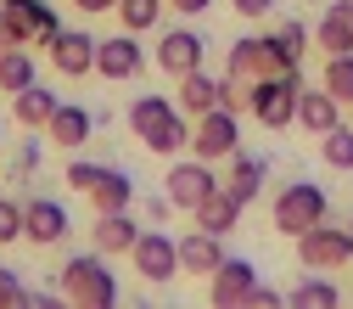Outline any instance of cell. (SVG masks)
Wrapping results in <instances>:
<instances>
[{
  "label": "cell",
  "mask_w": 353,
  "mask_h": 309,
  "mask_svg": "<svg viewBox=\"0 0 353 309\" xmlns=\"http://www.w3.org/2000/svg\"><path fill=\"white\" fill-rule=\"evenodd\" d=\"M62 298L79 303V309H112V303H118V276L107 270L96 253L68 259V264H62Z\"/></svg>",
  "instance_id": "6da1fadb"
},
{
  "label": "cell",
  "mask_w": 353,
  "mask_h": 309,
  "mask_svg": "<svg viewBox=\"0 0 353 309\" xmlns=\"http://www.w3.org/2000/svg\"><path fill=\"white\" fill-rule=\"evenodd\" d=\"M96 46H101V39H90L84 28H73V34H57V39H51V62H57V73H68V79L96 73Z\"/></svg>",
  "instance_id": "5bb4252c"
},
{
  "label": "cell",
  "mask_w": 353,
  "mask_h": 309,
  "mask_svg": "<svg viewBox=\"0 0 353 309\" xmlns=\"http://www.w3.org/2000/svg\"><path fill=\"white\" fill-rule=\"evenodd\" d=\"M163 6H174V12H185V17H196V12H208L213 0H163Z\"/></svg>",
  "instance_id": "f35d334b"
},
{
  "label": "cell",
  "mask_w": 353,
  "mask_h": 309,
  "mask_svg": "<svg viewBox=\"0 0 353 309\" xmlns=\"http://www.w3.org/2000/svg\"><path fill=\"white\" fill-rule=\"evenodd\" d=\"M168 214H174V203H168V191L146 203V219H157V225H168Z\"/></svg>",
  "instance_id": "8d00e7d4"
},
{
  "label": "cell",
  "mask_w": 353,
  "mask_h": 309,
  "mask_svg": "<svg viewBox=\"0 0 353 309\" xmlns=\"http://www.w3.org/2000/svg\"><path fill=\"white\" fill-rule=\"evenodd\" d=\"M191 214H196V225H202V231L230 236V231H236V219H241V203H236V191H230V186H213Z\"/></svg>",
  "instance_id": "9a60e30c"
},
{
  "label": "cell",
  "mask_w": 353,
  "mask_h": 309,
  "mask_svg": "<svg viewBox=\"0 0 353 309\" xmlns=\"http://www.w3.org/2000/svg\"><path fill=\"white\" fill-rule=\"evenodd\" d=\"M90 236H96L101 253H129V247L141 242V225L129 219V208H118V214H96V231Z\"/></svg>",
  "instance_id": "d6986e66"
},
{
  "label": "cell",
  "mask_w": 353,
  "mask_h": 309,
  "mask_svg": "<svg viewBox=\"0 0 353 309\" xmlns=\"http://www.w3.org/2000/svg\"><path fill=\"white\" fill-rule=\"evenodd\" d=\"M297 91H303V73H270V79H252V118L263 129H286L297 118Z\"/></svg>",
  "instance_id": "3957f363"
},
{
  "label": "cell",
  "mask_w": 353,
  "mask_h": 309,
  "mask_svg": "<svg viewBox=\"0 0 353 309\" xmlns=\"http://www.w3.org/2000/svg\"><path fill=\"white\" fill-rule=\"evenodd\" d=\"M225 259H230V253H225V236H213V231H202V225L180 236V270H185V276H213Z\"/></svg>",
  "instance_id": "4fadbf2b"
},
{
  "label": "cell",
  "mask_w": 353,
  "mask_h": 309,
  "mask_svg": "<svg viewBox=\"0 0 353 309\" xmlns=\"http://www.w3.org/2000/svg\"><path fill=\"white\" fill-rule=\"evenodd\" d=\"M270 73H297V57L281 51L275 34H247L230 46V79H270Z\"/></svg>",
  "instance_id": "7a4b0ae2"
},
{
  "label": "cell",
  "mask_w": 353,
  "mask_h": 309,
  "mask_svg": "<svg viewBox=\"0 0 353 309\" xmlns=\"http://www.w3.org/2000/svg\"><path fill=\"white\" fill-rule=\"evenodd\" d=\"M320 51H331V57H342V51H353V17H347V6H331L325 17H320Z\"/></svg>",
  "instance_id": "484cf974"
},
{
  "label": "cell",
  "mask_w": 353,
  "mask_h": 309,
  "mask_svg": "<svg viewBox=\"0 0 353 309\" xmlns=\"http://www.w3.org/2000/svg\"><path fill=\"white\" fill-rule=\"evenodd\" d=\"M325 91H331L336 102H353V51L325 57Z\"/></svg>",
  "instance_id": "4dcf8cb0"
},
{
  "label": "cell",
  "mask_w": 353,
  "mask_h": 309,
  "mask_svg": "<svg viewBox=\"0 0 353 309\" xmlns=\"http://www.w3.org/2000/svg\"><path fill=\"white\" fill-rule=\"evenodd\" d=\"M62 102L51 96V91H39V84H28V91H17L12 96V113H17V124L23 129H39V124H51V113H57Z\"/></svg>",
  "instance_id": "7402d4cb"
},
{
  "label": "cell",
  "mask_w": 353,
  "mask_h": 309,
  "mask_svg": "<svg viewBox=\"0 0 353 309\" xmlns=\"http://www.w3.org/2000/svg\"><path fill=\"white\" fill-rule=\"evenodd\" d=\"M0 12H6V23H12V39L17 46H51V39L62 34L57 28V12L46 6V0H0Z\"/></svg>",
  "instance_id": "8992f818"
},
{
  "label": "cell",
  "mask_w": 353,
  "mask_h": 309,
  "mask_svg": "<svg viewBox=\"0 0 353 309\" xmlns=\"http://www.w3.org/2000/svg\"><path fill=\"white\" fill-rule=\"evenodd\" d=\"M252 303H263V309H275V303H286V298H281L275 287H263V281H258V287H252Z\"/></svg>",
  "instance_id": "74e56055"
},
{
  "label": "cell",
  "mask_w": 353,
  "mask_h": 309,
  "mask_svg": "<svg viewBox=\"0 0 353 309\" xmlns=\"http://www.w3.org/2000/svg\"><path fill=\"white\" fill-rule=\"evenodd\" d=\"M320 158H325L331 169H353V129H347V124H336V129L320 135Z\"/></svg>",
  "instance_id": "f546056e"
},
{
  "label": "cell",
  "mask_w": 353,
  "mask_h": 309,
  "mask_svg": "<svg viewBox=\"0 0 353 309\" xmlns=\"http://www.w3.org/2000/svg\"><path fill=\"white\" fill-rule=\"evenodd\" d=\"M297 124L308 129V135H325V129H336L342 124V102L325 91H297Z\"/></svg>",
  "instance_id": "2e32d148"
},
{
  "label": "cell",
  "mask_w": 353,
  "mask_h": 309,
  "mask_svg": "<svg viewBox=\"0 0 353 309\" xmlns=\"http://www.w3.org/2000/svg\"><path fill=\"white\" fill-rule=\"evenodd\" d=\"M163 186H168V203H174V208H196V203L219 186V174H213V163H202V158L191 152V158H180V163L168 169Z\"/></svg>",
  "instance_id": "9c48e42d"
},
{
  "label": "cell",
  "mask_w": 353,
  "mask_h": 309,
  "mask_svg": "<svg viewBox=\"0 0 353 309\" xmlns=\"http://www.w3.org/2000/svg\"><path fill=\"white\" fill-rule=\"evenodd\" d=\"M347 231H353V219H347Z\"/></svg>",
  "instance_id": "b9f144b4"
},
{
  "label": "cell",
  "mask_w": 353,
  "mask_h": 309,
  "mask_svg": "<svg viewBox=\"0 0 353 309\" xmlns=\"http://www.w3.org/2000/svg\"><path fill=\"white\" fill-rule=\"evenodd\" d=\"M17 236H23V203L0 197V242H17Z\"/></svg>",
  "instance_id": "836d02e7"
},
{
  "label": "cell",
  "mask_w": 353,
  "mask_h": 309,
  "mask_svg": "<svg viewBox=\"0 0 353 309\" xmlns=\"http://www.w3.org/2000/svg\"><path fill=\"white\" fill-rule=\"evenodd\" d=\"M0 303H6V309H23V303H34V292H28L12 270H0Z\"/></svg>",
  "instance_id": "d6a6232c"
},
{
  "label": "cell",
  "mask_w": 353,
  "mask_h": 309,
  "mask_svg": "<svg viewBox=\"0 0 353 309\" xmlns=\"http://www.w3.org/2000/svg\"><path fill=\"white\" fill-rule=\"evenodd\" d=\"M23 231H28V242H39V247L62 242V231H68V214H62V203H51V197H34V203L23 208Z\"/></svg>",
  "instance_id": "e0dca14e"
},
{
  "label": "cell",
  "mask_w": 353,
  "mask_h": 309,
  "mask_svg": "<svg viewBox=\"0 0 353 309\" xmlns=\"http://www.w3.org/2000/svg\"><path fill=\"white\" fill-rule=\"evenodd\" d=\"M90 203H96V214H118V208L135 203V180H129L123 169H107V174H101V186L90 191Z\"/></svg>",
  "instance_id": "cb8c5ba5"
},
{
  "label": "cell",
  "mask_w": 353,
  "mask_h": 309,
  "mask_svg": "<svg viewBox=\"0 0 353 309\" xmlns=\"http://www.w3.org/2000/svg\"><path fill=\"white\" fill-rule=\"evenodd\" d=\"M241 113H230V107H213V113H202L196 124H191V152L202 158V163H225L236 147H241V124H236Z\"/></svg>",
  "instance_id": "5b68a950"
},
{
  "label": "cell",
  "mask_w": 353,
  "mask_h": 309,
  "mask_svg": "<svg viewBox=\"0 0 353 309\" xmlns=\"http://www.w3.org/2000/svg\"><path fill=\"white\" fill-rule=\"evenodd\" d=\"M129 259H135V270H141L152 287H163V281H174V276H185V270H180V242L163 236V231H141V242L129 247Z\"/></svg>",
  "instance_id": "ba28073f"
},
{
  "label": "cell",
  "mask_w": 353,
  "mask_h": 309,
  "mask_svg": "<svg viewBox=\"0 0 353 309\" xmlns=\"http://www.w3.org/2000/svg\"><path fill=\"white\" fill-rule=\"evenodd\" d=\"M141 141H146V152L174 158V152H185V147H191V124H185V113H180V107H174L163 124H152V129H146Z\"/></svg>",
  "instance_id": "ffe728a7"
},
{
  "label": "cell",
  "mask_w": 353,
  "mask_h": 309,
  "mask_svg": "<svg viewBox=\"0 0 353 309\" xmlns=\"http://www.w3.org/2000/svg\"><path fill=\"white\" fill-rule=\"evenodd\" d=\"M90 124H96V118L84 113V107H68V102H62V107L51 113V124H46V129H51V141H57V147H68V152H73V147L90 141Z\"/></svg>",
  "instance_id": "44dd1931"
},
{
  "label": "cell",
  "mask_w": 353,
  "mask_h": 309,
  "mask_svg": "<svg viewBox=\"0 0 353 309\" xmlns=\"http://www.w3.org/2000/svg\"><path fill=\"white\" fill-rule=\"evenodd\" d=\"M73 6H79V12H90V17H96V12H118V0H73Z\"/></svg>",
  "instance_id": "ab89813d"
},
{
  "label": "cell",
  "mask_w": 353,
  "mask_h": 309,
  "mask_svg": "<svg viewBox=\"0 0 353 309\" xmlns=\"http://www.w3.org/2000/svg\"><path fill=\"white\" fill-rule=\"evenodd\" d=\"M101 174H107L101 163H68V186H73V191H96Z\"/></svg>",
  "instance_id": "1f68e13d"
},
{
  "label": "cell",
  "mask_w": 353,
  "mask_h": 309,
  "mask_svg": "<svg viewBox=\"0 0 353 309\" xmlns=\"http://www.w3.org/2000/svg\"><path fill=\"white\" fill-rule=\"evenodd\" d=\"M275 39H281V51H286V57H303L308 28H303V23H281V28H275Z\"/></svg>",
  "instance_id": "e575fe53"
},
{
  "label": "cell",
  "mask_w": 353,
  "mask_h": 309,
  "mask_svg": "<svg viewBox=\"0 0 353 309\" xmlns=\"http://www.w3.org/2000/svg\"><path fill=\"white\" fill-rule=\"evenodd\" d=\"M286 303H297V309H331V303H342V292L331 281H320V276H308V281H297L286 292Z\"/></svg>",
  "instance_id": "4316f807"
},
{
  "label": "cell",
  "mask_w": 353,
  "mask_h": 309,
  "mask_svg": "<svg viewBox=\"0 0 353 309\" xmlns=\"http://www.w3.org/2000/svg\"><path fill=\"white\" fill-rule=\"evenodd\" d=\"M28 84H34V57H28V46H6V51H0V91L17 96V91H28Z\"/></svg>",
  "instance_id": "d4e9b609"
},
{
  "label": "cell",
  "mask_w": 353,
  "mask_h": 309,
  "mask_svg": "<svg viewBox=\"0 0 353 309\" xmlns=\"http://www.w3.org/2000/svg\"><path fill=\"white\" fill-rule=\"evenodd\" d=\"M342 6H347V17H353V0H342Z\"/></svg>",
  "instance_id": "60d3db41"
},
{
  "label": "cell",
  "mask_w": 353,
  "mask_h": 309,
  "mask_svg": "<svg viewBox=\"0 0 353 309\" xmlns=\"http://www.w3.org/2000/svg\"><path fill=\"white\" fill-rule=\"evenodd\" d=\"M141 68H146V51H141V39L129 34V28L96 46V73H101V79H112V84H118V79H135Z\"/></svg>",
  "instance_id": "8fae6325"
},
{
  "label": "cell",
  "mask_w": 353,
  "mask_h": 309,
  "mask_svg": "<svg viewBox=\"0 0 353 309\" xmlns=\"http://www.w3.org/2000/svg\"><path fill=\"white\" fill-rule=\"evenodd\" d=\"M174 113V102L168 96H141V102H129V129H135V135H146L152 124H163Z\"/></svg>",
  "instance_id": "83f0119b"
},
{
  "label": "cell",
  "mask_w": 353,
  "mask_h": 309,
  "mask_svg": "<svg viewBox=\"0 0 353 309\" xmlns=\"http://www.w3.org/2000/svg\"><path fill=\"white\" fill-rule=\"evenodd\" d=\"M225 163H230V191H236V203L247 208V203L258 197V186H263V158H247V152L236 147Z\"/></svg>",
  "instance_id": "603a6c76"
},
{
  "label": "cell",
  "mask_w": 353,
  "mask_h": 309,
  "mask_svg": "<svg viewBox=\"0 0 353 309\" xmlns=\"http://www.w3.org/2000/svg\"><path fill=\"white\" fill-rule=\"evenodd\" d=\"M252 287H258V264H252V259H225V264L208 276V298H213L219 309L252 303Z\"/></svg>",
  "instance_id": "30bf717a"
},
{
  "label": "cell",
  "mask_w": 353,
  "mask_h": 309,
  "mask_svg": "<svg viewBox=\"0 0 353 309\" xmlns=\"http://www.w3.org/2000/svg\"><path fill=\"white\" fill-rule=\"evenodd\" d=\"M202 34L196 28H168L163 34V46H157V68L163 73H174V79H185L191 68H202Z\"/></svg>",
  "instance_id": "7c38bea8"
},
{
  "label": "cell",
  "mask_w": 353,
  "mask_h": 309,
  "mask_svg": "<svg viewBox=\"0 0 353 309\" xmlns=\"http://www.w3.org/2000/svg\"><path fill=\"white\" fill-rule=\"evenodd\" d=\"M325 191L314 180H292L281 197H275V231L281 236H303V231H314L320 219H325Z\"/></svg>",
  "instance_id": "277c9868"
},
{
  "label": "cell",
  "mask_w": 353,
  "mask_h": 309,
  "mask_svg": "<svg viewBox=\"0 0 353 309\" xmlns=\"http://www.w3.org/2000/svg\"><path fill=\"white\" fill-rule=\"evenodd\" d=\"M157 17H163V0H118V23L129 34H146Z\"/></svg>",
  "instance_id": "f1b7e54d"
},
{
  "label": "cell",
  "mask_w": 353,
  "mask_h": 309,
  "mask_svg": "<svg viewBox=\"0 0 353 309\" xmlns=\"http://www.w3.org/2000/svg\"><path fill=\"white\" fill-rule=\"evenodd\" d=\"M230 6H236L241 17H270V12H275V0H230Z\"/></svg>",
  "instance_id": "d590c367"
},
{
  "label": "cell",
  "mask_w": 353,
  "mask_h": 309,
  "mask_svg": "<svg viewBox=\"0 0 353 309\" xmlns=\"http://www.w3.org/2000/svg\"><path fill=\"white\" fill-rule=\"evenodd\" d=\"M297 259L308 270H342V264H353V231H331L320 219L314 231L297 236Z\"/></svg>",
  "instance_id": "52a82bcc"
},
{
  "label": "cell",
  "mask_w": 353,
  "mask_h": 309,
  "mask_svg": "<svg viewBox=\"0 0 353 309\" xmlns=\"http://www.w3.org/2000/svg\"><path fill=\"white\" fill-rule=\"evenodd\" d=\"M219 91H225L219 79H208L202 68H191V73L180 79V96H174V107H180L185 118H202V113H213V107H219Z\"/></svg>",
  "instance_id": "ac0fdd59"
}]
</instances>
